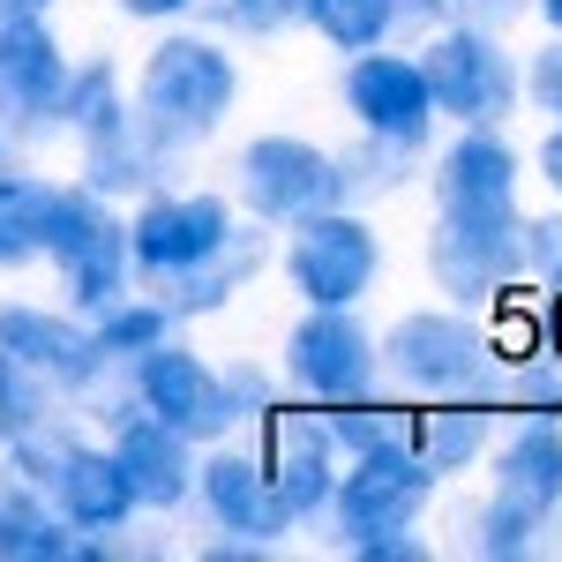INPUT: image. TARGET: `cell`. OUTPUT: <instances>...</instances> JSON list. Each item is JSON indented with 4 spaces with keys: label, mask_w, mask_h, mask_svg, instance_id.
<instances>
[{
    "label": "cell",
    "mask_w": 562,
    "mask_h": 562,
    "mask_svg": "<svg viewBox=\"0 0 562 562\" xmlns=\"http://www.w3.org/2000/svg\"><path fill=\"white\" fill-rule=\"evenodd\" d=\"M323 420L338 435V450H383V442H405V420H413V405L405 397H390V390H368V397H346V405H323Z\"/></svg>",
    "instance_id": "cell-31"
},
{
    "label": "cell",
    "mask_w": 562,
    "mask_h": 562,
    "mask_svg": "<svg viewBox=\"0 0 562 562\" xmlns=\"http://www.w3.org/2000/svg\"><path fill=\"white\" fill-rule=\"evenodd\" d=\"M128 105H135V128L150 135L166 158H188L195 143H211L233 121V105H240V60L203 23H166V38L150 45L143 68H135Z\"/></svg>",
    "instance_id": "cell-1"
},
{
    "label": "cell",
    "mask_w": 562,
    "mask_h": 562,
    "mask_svg": "<svg viewBox=\"0 0 562 562\" xmlns=\"http://www.w3.org/2000/svg\"><path fill=\"white\" fill-rule=\"evenodd\" d=\"M458 23H487V31H510L518 15H532V0H450Z\"/></svg>",
    "instance_id": "cell-39"
},
{
    "label": "cell",
    "mask_w": 562,
    "mask_h": 562,
    "mask_svg": "<svg viewBox=\"0 0 562 562\" xmlns=\"http://www.w3.org/2000/svg\"><path fill=\"white\" fill-rule=\"evenodd\" d=\"M45 503L60 510V518L76 525V532H128L135 525V487H128V473H121V458L105 450V442H68L60 450V465L45 473Z\"/></svg>",
    "instance_id": "cell-21"
},
{
    "label": "cell",
    "mask_w": 562,
    "mask_h": 562,
    "mask_svg": "<svg viewBox=\"0 0 562 562\" xmlns=\"http://www.w3.org/2000/svg\"><path fill=\"white\" fill-rule=\"evenodd\" d=\"M233 225H240V203L217 195V188H173V180L150 188V195L128 211L135 278H143V285H166V278H180V270H195Z\"/></svg>",
    "instance_id": "cell-12"
},
{
    "label": "cell",
    "mask_w": 562,
    "mask_h": 562,
    "mask_svg": "<svg viewBox=\"0 0 562 562\" xmlns=\"http://www.w3.org/2000/svg\"><path fill=\"white\" fill-rule=\"evenodd\" d=\"M518 217L525 211H435L428 248H420L428 285L450 307H503L525 285Z\"/></svg>",
    "instance_id": "cell-6"
},
{
    "label": "cell",
    "mask_w": 562,
    "mask_h": 562,
    "mask_svg": "<svg viewBox=\"0 0 562 562\" xmlns=\"http://www.w3.org/2000/svg\"><path fill=\"white\" fill-rule=\"evenodd\" d=\"M301 23L330 53H368V45H390L413 15L405 0H301Z\"/></svg>",
    "instance_id": "cell-26"
},
{
    "label": "cell",
    "mask_w": 562,
    "mask_h": 562,
    "mask_svg": "<svg viewBox=\"0 0 562 562\" xmlns=\"http://www.w3.org/2000/svg\"><path fill=\"white\" fill-rule=\"evenodd\" d=\"M518 428L503 442H487V495L495 503H518L532 518H555L562 510V420L548 413H510Z\"/></svg>",
    "instance_id": "cell-20"
},
{
    "label": "cell",
    "mask_w": 562,
    "mask_h": 562,
    "mask_svg": "<svg viewBox=\"0 0 562 562\" xmlns=\"http://www.w3.org/2000/svg\"><path fill=\"white\" fill-rule=\"evenodd\" d=\"M105 540L98 532H76L45 503V487L0 473V562H98Z\"/></svg>",
    "instance_id": "cell-22"
},
{
    "label": "cell",
    "mask_w": 562,
    "mask_h": 562,
    "mask_svg": "<svg viewBox=\"0 0 562 562\" xmlns=\"http://www.w3.org/2000/svg\"><path fill=\"white\" fill-rule=\"evenodd\" d=\"M518 256H525V285H555L562 278V211L518 217Z\"/></svg>",
    "instance_id": "cell-34"
},
{
    "label": "cell",
    "mask_w": 562,
    "mask_h": 562,
    "mask_svg": "<svg viewBox=\"0 0 562 562\" xmlns=\"http://www.w3.org/2000/svg\"><path fill=\"white\" fill-rule=\"evenodd\" d=\"M76 158H83V188H98V195H150V188H166L173 180V166L180 158H166L150 135L135 128V105L121 113V121H105V128H90V135H76Z\"/></svg>",
    "instance_id": "cell-24"
},
{
    "label": "cell",
    "mask_w": 562,
    "mask_h": 562,
    "mask_svg": "<svg viewBox=\"0 0 562 562\" xmlns=\"http://www.w3.org/2000/svg\"><path fill=\"white\" fill-rule=\"evenodd\" d=\"M435 211H518L525 158L503 128H458L435 150Z\"/></svg>",
    "instance_id": "cell-18"
},
{
    "label": "cell",
    "mask_w": 562,
    "mask_h": 562,
    "mask_svg": "<svg viewBox=\"0 0 562 562\" xmlns=\"http://www.w3.org/2000/svg\"><path fill=\"white\" fill-rule=\"evenodd\" d=\"M60 180L31 173V158L0 166V270H31L45 256V217H53Z\"/></svg>",
    "instance_id": "cell-25"
},
{
    "label": "cell",
    "mask_w": 562,
    "mask_h": 562,
    "mask_svg": "<svg viewBox=\"0 0 562 562\" xmlns=\"http://www.w3.org/2000/svg\"><path fill=\"white\" fill-rule=\"evenodd\" d=\"M435 487H442V473H435L413 442L352 450L346 465H338V487H330L323 525H330L338 540H360V532H413V525L428 518Z\"/></svg>",
    "instance_id": "cell-10"
},
{
    "label": "cell",
    "mask_w": 562,
    "mask_h": 562,
    "mask_svg": "<svg viewBox=\"0 0 562 562\" xmlns=\"http://www.w3.org/2000/svg\"><path fill=\"white\" fill-rule=\"evenodd\" d=\"M188 15H203L217 38H285L301 23V0H195Z\"/></svg>",
    "instance_id": "cell-33"
},
{
    "label": "cell",
    "mask_w": 562,
    "mask_h": 562,
    "mask_svg": "<svg viewBox=\"0 0 562 562\" xmlns=\"http://www.w3.org/2000/svg\"><path fill=\"white\" fill-rule=\"evenodd\" d=\"M15 158H23V143H15V135H0V166H15Z\"/></svg>",
    "instance_id": "cell-44"
},
{
    "label": "cell",
    "mask_w": 562,
    "mask_h": 562,
    "mask_svg": "<svg viewBox=\"0 0 562 562\" xmlns=\"http://www.w3.org/2000/svg\"><path fill=\"white\" fill-rule=\"evenodd\" d=\"M128 397L150 413V420H166L173 435H188L195 450H211L225 435L240 428V413H233V390H225V368H217L211 352H195L188 338H158L150 352H135L128 368Z\"/></svg>",
    "instance_id": "cell-9"
},
{
    "label": "cell",
    "mask_w": 562,
    "mask_h": 562,
    "mask_svg": "<svg viewBox=\"0 0 562 562\" xmlns=\"http://www.w3.org/2000/svg\"><path fill=\"white\" fill-rule=\"evenodd\" d=\"M233 203L248 217H262L270 233H285V225L307 217V211H330V203H346L338 150L315 143V135H285V128L256 135V143H240V158H233Z\"/></svg>",
    "instance_id": "cell-7"
},
{
    "label": "cell",
    "mask_w": 562,
    "mask_h": 562,
    "mask_svg": "<svg viewBox=\"0 0 562 562\" xmlns=\"http://www.w3.org/2000/svg\"><path fill=\"white\" fill-rule=\"evenodd\" d=\"M420 173V150L383 143V135H360L352 150H338V180H346V203H390L397 188H413Z\"/></svg>",
    "instance_id": "cell-30"
},
{
    "label": "cell",
    "mask_w": 562,
    "mask_h": 562,
    "mask_svg": "<svg viewBox=\"0 0 562 562\" xmlns=\"http://www.w3.org/2000/svg\"><path fill=\"white\" fill-rule=\"evenodd\" d=\"M278 383L307 405H346V397L383 390L375 330L360 323V307H301V323L285 330V352H278Z\"/></svg>",
    "instance_id": "cell-11"
},
{
    "label": "cell",
    "mask_w": 562,
    "mask_h": 562,
    "mask_svg": "<svg viewBox=\"0 0 562 562\" xmlns=\"http://www.w3.org/2000/svg\"><path fill=\"white\" fill-rule=\"evenodd\" d=\"M518 98L532 105V113L562 121V31H548V45L518 68Z\"/></svg>",
    "instance_id": "cell-35"
},
{
    "label": "cell",
    "mask_w": 562,
    "mask_h": 562,
    "mask_svg": "<svg viewBox=\"0 0 562 562\" xmlns=\"http://www.w3.org/2000/svg\"><path fill=\"white\" fill-rule=\"evenodd\" d=\"M121 113H128V76H121V60H113V53H83V60H68L60 135H90V128H105V121H121Z\"/></svg>",
    "instance_id": "cell-28"
},
{
    "label": "cell",
    "mask_w": 562,
    "mask_h": 562,
    "mask_svg": "<svg viewBox=\"0 0 562 562\" xmlns=\"http://www.w3.org/2000/svg\"><path fill=\"white\" fill-rule=\"evenodd\" d=\"M420 83L435 98V121L450 128H503L518 113V53L487 23H442L420 53Z\"/></svg>",
    "instance_id": "cell-5"
},
{
    "label": "cell",
    "mask_w": 562,
    "mask_h": 562,
    "mask_svg": "<svg viewBox=\"0 0 562 562\" xmlns=\"http://www.w3.org/2000/svg\"><path fill=\"white\" fill-rule=\"evenodd\" d=\"M45 420H68V397L45 383L38 368H23V360L0 352V442L23 428H45Z\"/></svg>",
    "instance_id": "cell-32"
},
{
    "label": "cell",
    "mask_w": 562,
    "mask_h": 562,
    "mask_svg": "<svg viewBox=\"0 0 562 562\" xmlns=\"http://www.w3.org/2000/svg\"><path fill=\"white\" fill-rule=\"evenodd\" d=\"M83 323H90V338H98V352H105L113 368H128L135 352H150L158 338H173V330H180V323H173V307L158 301L150 285H143V293L128 285L121 301H105L98 315H83Z\"/></svg>",
    "instance_id": "cell-27"
},
{
    "label": "cell",
    "mask_w": 562,
    "mask_h": 562,
    "mask_svg": "<svg viewBox=\"0 0 562 562\" xmlns=\"http://www.w3.org/2000/svg\"><path fill=\"white\" fill-rule=\"evenodd\" d=\"M270 262H278L270 225H262V217H240V225H233V233H225L195 270H180V278H166V285H150V293L173 307V323H203V315H217V307L240 301Z\"/></svg>",
    "instance_id": "cell-19"
},
{
    "label": "cell",
    "mask_w": 562,
    "mask_h": 562,
    "mask_svg": "<svg viewBox=\"0 0 562 562\" xmlns=\"http://www.w3.org/2000/svg\"><path fill=\"white\" fill-rule=\"evenodd\" d=\"M532 166H540V180H548V195L562 203V121H548L540 150H532Z\"/></svg>",
    "instance_id": "cell-41"
},
{
    "label": "cell",
    "mask_w": 562,
    "mask_h": 562,
    "mask_svg": "<svg viewBox=\"0 0 562 562\" xmlns=\"http://www.w3.org/2000/svg\"><path fill=\"white\" fill-rule=\"evenodd\" d=\"M217 368H225V390H233L240 428H248L256 413H270V405H278V375H270V368H256V360H217Z\"/></svg>",
    "instance_id": "cell-36"
},
{
    "label": "cell",
    "mask_w": 562,
    "mask_h": 562,
    "mask_svg": "<svg viewBox=\"0 0 562 562\" xmlns=\"http://www.w3.org/2000/svg\"><path fill=\"white\" fill-rule=\"evenodd\" d=\"M98 420H105V450L121 458L135 487V510H180L195 495V442L173 435L166 420H150L128 397V375H121V390L98 397Z\"/></svg>",
    "instance_id": "cell-14"
},
{
    "label": "cell",
    "mask_w": 562,
    "mask_h": 562,
    "mask_svg": "<svg viewBox=\"0 0 562 562\" xmlns=\"http://www.w3.org/2000/svg\"><path fill=\"white\" fill-rule=\"evenodd\" d=\"M338 98H346L360 135H383V143H405V150H428L435 143V98L420 83V60L413 53H390V45L346 53Z\"/></svg>",
    "instance_id": "cell-15"
},
{
    "label": "cell",
    "mask_w": 562,
    "mask_h": 562,
    "mask_svg": "<svg viewBox=\"0 0 562 562\" xmlns=\"http://www.w3.org/2000/svg\"><path fill=\"white\" fill-rule=\"evenodd\" d=\"M375 360H383V390H405V397H495L503 405V352H495V330L480 323V307H405L375 338Z\"/></svg>",
    "instance_id": "cell-2"
},
{
    "label": "cell",
    "mask_w": 562,
    "mask_h": 562,
    "mask_svg": "<svg viewBox=\"0 0 562 562\" xmlns=\"http://www.w3.org/2000/svg\"><path fill=\"white\" fill-rule=\"evenodd\" d=\"M278 270L301 293V307H360L383 285V233H375V217L360 211V203L307 211L285 225Z\"/></svg>",
    "instance_id": "cell-4"
},
{
    "label": "cell",
    "mask_w": 562,
    "mask_h": 562,
    "mask_svg": "<svg viewBox=\"0 0 562 562\" xmlns=\"http://www.w3.org/2000/svg\"><path fill=\"white\" fill-rule=\"evenodd\" d=\"M188 503L211 518V532H240V540H262V548H285V532H293L278 495H270V480H262V458L233 450V435L195 450V495Z\"/></svg>",
    "instance_id": "cell-17"
},
{
    "label": "cell",
    "mask_w": 562,
    "mask_h": 562,
    "mask_svg": "<svg viewBox=\"0 0 562 562\" xmlns=\"http://www.w3.org/2000/svg\"><path fill=\"white\" fill-rule=\"evenodd\" d=\"M495 420L503 405L495 397H413V420H405V442L428 458L435 473H473L495 442Z\"/></svg>",
    "instance_id": "cell-23"
},
{
    "label": "cell",
    "mask_w": 562,
    "mask_h": 562,
    "mask_svg": "<svg viewBox=\"0 0 562 562\" xmlns=\"http://www.w3.org/2000/svg\"><path fill=\"white\" fill-rule=\"evenodd\" d=\"M548 525L555 518H532L518 503H480L473 518H465V555L480 562H525V555H548Z\"/></svg>",
    "instance_id": "cell-29"
},
{
    "label": "cell",
    "mask_w": 562,
    "mask_h": 562,
    "mask_svg": "<svg viewBox=\"0 0 562 562\" xmlns=\"http://www.w3.org/2000/svg\"><path fill=\"white\" fill-rule=\"evenodd\" d=\"M435 8H450V0H405V15H435Z\"/></svg>",
    "instance_id": "cell-45"
},
{
    "label": "cell",
    "mask_w": 562,
    "mask_h": 562,
    "mask_svg": "<svg viewBox=\"0 0 562 562\" xmlns=\"http://www.w3.org/2000/svg\"><path fill=\"white\" fill-rule=\"evenodd\" d=\"M256 458H262V480H270L285 525H293V532H301V525H323L330 487H338V465H346V450H338V435L323 420V405H307V397L285 390L270 413H256Z\"/></svg>",
    "instance_id": "cell-8"
},
{
    "label": "cell",
    "mask_w": 562,
    "mask_h": 562,
    "mask_svg": "<svg viewBox=\"0 0 562 562\" xmlns=\"http://www.w3.org/2000/svg\"><path fill=\"white\" fill-rule=\"evenodd\" d=\"M60 0H0V23H23V15H53Z\"/></svg>",
    "instance_id": "cell-42"
},
{
    "label": "cell",
    "mask_w": 562,
    "mask_h": 562,
    "mask_svg": "<svg viewBox=\"0 0 562 562\" xmlns=\"http://www.w3.org/2000/svg\"><path fill=\"white\" fill-rule=\"evenodd\" d=\"M540 301L525 307L532 315V352H548V360H562V278L555 285H532Z\"/></svg>",
    "instance_id": "cell-38"
},
{
    "label": "cell",
    "mask_w": 562,
    "mask_h": 562,
    "mask_svg": "<svg viewBox=\"0 0 562 562\" xmlns=\"http://www.w3.org/2000/svg\"><path fill=\"white\" fill-rule=\"evenodd\" d=\"M532 15H540L548 31H562V0H532Z\"/></svg>",
    "instance_id": "cell-43"
},
{
    "label": "cell",
    "mask_w": 562,
    "mask_h": 562,
    "mask_svg": "<svg viewBox=\"0 0 562 562\" xmlns=\"http://www.w3.org/2000/svg\"><path fill=\"white\" fill-rule=\"evenodd\" d=\"M352 562H428L435 540H420V525L413 532H360V540H338Z\"/></svg>",
    "instance_id": "cell-37"
},
{
    "label": "cell",
    "mask_w": 562,
    "mask_h": 562,
    "mask_svg": "<svg viewBox=\"0 0 562 562\" xmlns=\"http://www.w3.org/2000/svg\"><path fill=\"white\" fill-rule=\"evenodd\" d=\"M60 90H68V45L45 15L0 23V135L38 143L60 135Z\"/></svg>",
    "instance_id": "cell-16"
},
{
    "label": "cell",
    "mask_w": 562,
    "mask_h": 562,
    "mask_svg": "<svg viewBox=\"0 0 562 562\" xmlns=\"http://www.w3.org/2000/svg\"><path fill=\"white\" fill-rule=\"evenodd\" d=\"M113 8H121L128 23H188L195 0H113Z\"/></svg>",
    "instance_id": "cell-40"
},
{
    "label": "cell",
    "mask_w": 562,
    "mask_h": 562,
    "mask_svg": "<svg viewBox=\"0 0 562 562\" xmlns=\"http://www.w3.org/2000/svg\"><path fill=\"white\" fill-rule=\"evenodd\" d=\"M60 278V307L98 315L105 301H121L135 285L128 262V217L113 211V195H98L83 180H60L53 188V217H45V256Z\"/></svg>",
    "instance_id": "cell-3"
},
{
    "label": "cell",
    "mask_w": 562,
    "mask_h": 562,
    "mask_svg": "<svg viewBox=\"0 0 562 562\" xmlns=\"http://www.w3.org/2000/svg\"><path fill=\"white\" fill-rule=\"evenodd\" d=\"M0 352L23 360V368H38L68 405H76V397L98 405V397H105V375H121V368L98 352V338H90V323L76 315V307L0 301Z\"/></svg>",
    "instance_id": "cell-13"
}]
</instances>
